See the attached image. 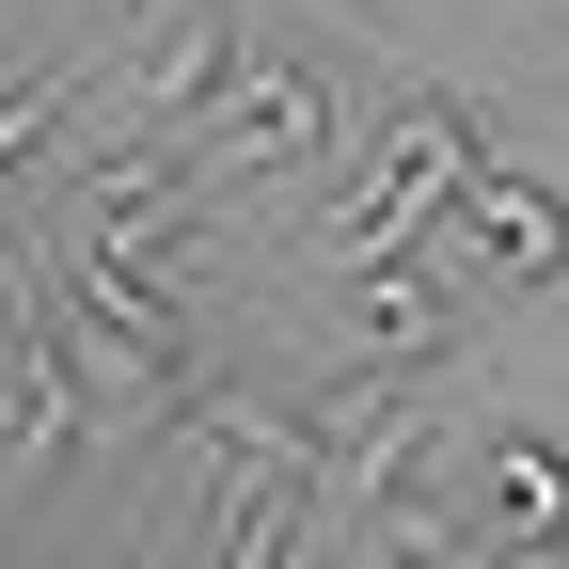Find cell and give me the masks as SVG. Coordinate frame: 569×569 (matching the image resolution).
Wrapping results in <instances>:
<instances>
[{"label": "cell", "mask_w": 569, "mask_h": 569, "mask_svg": "<svg viewBox=\"0 0 569 569\" xmlns=\"http://www.w3.org/2000/svg\"><path fill=\"white\" fill-rule=\"evenodd\" d=\"M80 96H96V63H32V96L0 111V174H17V190H32V174L63 159V127H80Z\"/></svg>", "instance_id": "30bf717a"}, {"label": "cell", "mask_w": 569, "mask_h": 569, "mask_svg": "<svg viewBox=\"0 0 569 569\" xmlns=\"http://www.w3.org/2000/svg\"><path fill=\"white\" fill-rule=\"evenodd\" d=\"M238 63H253V32H238V0H159V17H142L127 32V63H111V111L127 127H206V111H222V80H238Z\"/></svg>", "instance_id": "277c9868"}, {"label": "cell", "mask_w": 569, "mask_h": 569, "mask_svg": "<svg viewBox=\"0 0 569 569\" xmlns=\"http://www.w3.org/2000/svg\"><path fill=\"white\" fill-rule=\"evenodd\" d=\"M190 142H96L63 174V238H111V253H190Z\"/></svg>", "instance_id": "8992f818"}, {"label": "cell", "mask_w": 569, "mask_h": 569, "mask_svg": "<svg viewBox=\"0 0 569 569\" xmlns=\"http://www.w3.org/2000/svg\"><path fill=\"white\" fill-rule=\"evenodd\" d=\"M96 380H80V348H63V301H48V269L17 253V317H0V490H63L80 475V443H96Z\"/></svg>", "instance_id": "7a4b0ae2"}, {"label": "cell", "mask_w": 569, "mask_h": 569, "mask_svg": "<svg viewBox=\"0 0 569 569\" xmlns=\"http://www.w3.org/2000/svg\"><path fill=\"white\" fill-rule=\"evenodd\" d=\"M459 443H443V411H427V365H348L317 396V475H332V522H365L396 507V490H427Z\"/></svg>", "instance_id": "3957f363"}, {"label": "cell", "mask_w": 569, "mask_h": 569, "mask_svg": "<svg viewBox=\"0 0 569 569\" xmlns=\"http://www.w3.org/2000/svg\"><path fill=\"white\" fill-rule=\"evenodd\" d=\"M475 159H490V127H475L443 80H427V96H396L365 142H348V190H317L301 253H317V269H380V253H411L427 222H459Z\"/></svg>", "instance_id": "6da1fadb"}, {"label": "cell", "mask_w": 569, "mask_h": 569, "mask_svg": "<svg viewBox=\"0 0 569 569\" xmlns=\"http://www.w3.org/2000/svg\"><path fill=\"white\" fill-rule=\"evenodd\" d=\"M190 159L206 174H301V159H332V96H317V63H238L222 80V111L190 127Z\"/></svg>", "instance_id": "5b68a950"}, {"label": "cell", "mask_w": 569, "mask_h": 569, "mask_svg": "<svg viewBox=\"0 0 569 569\" xmlns=\"http://www.w3.org/2000/svg\"><path fill=\"white\" fill-rule=\"evenodd\" d=\"M459 253L490 269V284H569V190L553 174H522V159H475V190H459Z\"/></svg>", "instance_id": "ba28073f"}, {"label": "cell", "mask_w": 569, "mask_h": 569, "mask_svg": "<svg viewBox=\"0 0 569 569\" xmlns=\"http://www.w3.org/2000/svg\"><path fill=\"white\" fill-rule=\"evenodd\" d=\"M459 507H475V553H569V443L475 427L459 443Z\"/></svg>", "instance_id": "52a82bcc"}, {"label": "cell", "mask_w": 569, "mask_h": 569, "mask_svg": "<svg viewBox=\"0 0 569 569\" xmlns=\"http://www.w3.org/2000/svg\"><path fill=\"white\" fill-rule=\"evenodd\" d=\"M332 284H348V301H332V317H348V365H427V348L459 332V301H443V284H427L411 253H380V269H332Z\"/></svg>", "instance_id": "9c48e42d"}]
</instances>
